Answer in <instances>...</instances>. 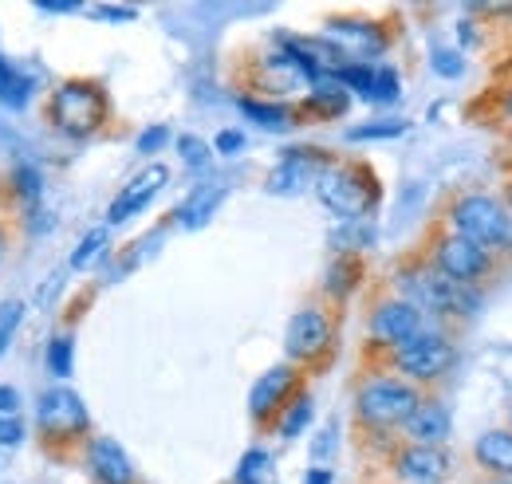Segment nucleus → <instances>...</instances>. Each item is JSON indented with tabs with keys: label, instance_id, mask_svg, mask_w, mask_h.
<instances>
[{
	"label": "nucleus",
	"instance_id": "1",
	"mask_svg": "<svg viewBox=\"0 0 512 484\" xmlns=\"http://www.w3.org/2000/svg\"><path fill=\"white\" fill-rule=\"evenodd\" d=\"M316 193H320L323 205L335 217H343V221H359L375 205V197H379L375 178L367 170H359V166H331V170H323L320 178H316Z\"/></svg>",
	"mask_w": 512,
	"mask_h": 484
},
{
	"label": "nucleus",
	"instance_id": "2",
	"mask_svg": "<svg viewBox=\"0 0 512 484\" xmlns=\"http://www.w3.org/2000/svg\"><path fill=\"white\" fill-rule=\"evenodd\" d=\"M103 119H107V95L95 83H64L52 99V122L64 134L87 138L103 126Z\"/></svg>",
	"mask_w": 512,
	"mask_h": 484
},
{
	"label": "nucleus",
	"instance_id": "3",
	"mask_svg": "<svg viewBox=\"0 0 512 484\" xmlns=\"http://www.w3.org/2000/svg\"><path fill=\"white\" fill-rule=\"evenodd\" d=\"M453 225H457V237L481 248H501L512 241L509 217L493 197H461L453 205Z\"/></svg>",
	"mask_w": 512,
	"mask_h": 484
},
{
	"label": "nucleus",
	"instance_id": "4",
	"mask_svg": "<svg viewBox=\"0 0 512 484\" xmlns=\"http://www.w3.org/2000/svg\"><path fill=\"white\" fill-rule=\"evenodd\" d=\"M414 410H418V394L402 382H390V378L363 386V394H359V414L371 425H402L410 422Z\"/></svg>",
	"mask_w": 512,
	"mask_h": 484
},
{
	"label": "nucleus",
	"instance_id": "5",
	"mask_svg": "<svg viewBox=\"0 0 512 484\" xmlns=\"http://www.w3.org/2000/svg\"><path fill=\"white\" fill-rule=\"evenodd\" d=\"M406 292L422 307H434V311H453V315H465L477 307V296L469 292V284H457L442 272H426V276H410L406 280ZM414 303V307H418Z\"/></svg>",
	"mask_w": 512,
	"mask_h": 484
},
{
	"label": "nucleus",
	"instance_id": "6",
	"mask_svg": "<svg viewBox=\"0 0 512 484\" xmlns=\"http://www.w3.org/2000/svg\"><path fill=\"white\" fill-rule=\"evenodd\" d=\"M398 366L414 378H438L453 366V347H449L442 335L434 331H422L418 339H410L406 347H398Z\"/></svg>",
	"mask_w": 512,
	"mask_h": 484
},
{
	"label": "nucleus",
	"instance_id": "7",
	"mask_svg": "<svg viewBox=\"0 0 512 484\" xmlns=\"http://www.w3.org/2000/svg\"><path fill=\"white\" fill-rule=\"evenodd\" d=\"M40 429L52 433V437H71V433H83L87 429V406L79 394L71 390H48L40 398Z\"/></svg>",
	"mask_w": 512,
	"mask_h": 484
},
{
	"label": "nucleus",
	"instance_id": "8",
	"mask_svg": "<svg viewBox=\"0 0 512 484\" xmlns=\"http://www.w3.org/2000/svg\"><path fill=\"white\" fill-rule=\"evenodd\" d=\"M489 268V252L481 244L465 241V237H449L438 244V272L457 280V284H473L477 276H485Z\"/></svg>",
	"mask_w": 512,
	"mask_h": 484
},
{
	"label": "nucleus",
	"instance_id": "9",
	"mask_svg": "<svg viewBox=\"0 0 512 484\" xmlns=\"http://www.w3.org/2000/svg\"><path fill=\"white\" fill-rule=\"evenodd\" d=\"M166 182H170V170H166V166H146V170H142V174H138V178H134V182H130L127 189H123V193L111 201L107 221H111V225H123V221H130L134 213H142V209H146V205L158 197V189H162Z\"/></svg>",
	"mask_w": 512,
	"mask_h": 484
},
{
	"label": "nucleus",
	"instance_id": "10",
	"mask_svg": "<svg viewBox=\"0 0 512 484\" xmlns=\"http://www.w3.org/2000/svg\"><path fill=\"white\" fill-rule=\"evenodd\" d=\"M371 327H375V335H379L383 343L406 347L410 339L422 335V315H418V307L410 300H390L375 311V323H371Z\"/></svg>",
	"mask_w": 512,
	"mask_h": 484
},
{
	"label": "nucleus",
	"instance_id": "11",
	"mask_svg": "<svg viewBox=\"0 0 512 484\" xmlns=\"http://www.w3.org/2000/svg\"><path fill=\"white\" fill-rule=\"evenodd\" d=\"M327 339H331L327 319H323L320 311L308 307V311H296L292 315L288 335H284V347H288L292 359H316L323 347H327Z\"/></svg>",
	"mask_w": 512,
	"mask_h": 484
},
{
	"label": "nucleus",
	"instance_id": "12",
	"mask_svg": "<svg viewBox=\"0 0 512 484\" xmlns=\"http://www.w3.org/2000/svg\"><path fill=\"white\" fill-rule=\"evenodd\" d=\"M398 473L410 484H442L449 477V457L438 445H414L398 457Z\"/></svg>",
	"mask_w": 512,
	"mask_h": 484
},
{
	"label": "nucleus",
	"instance_id": "13",
	"mask_svg": "<svg viewBox=\"0 0 512 484\" xmlns=\"http://www.w3.org/2000/svg\"><path fill=\"white\" fill-rule=\"evenodd\" d=\"M312 154H316V150H288V158L272 170L268 189H272V193H296L300 185L316 182L327 166H323L320 158H312Z\"/></svg>",
	"mask_w": 512,
	"mask_h": 484
},
{
	"label": "nucleus",
	"instance_id": "14",
	"mask_svg": "<svg viewBox=\"0 0 512 484\" xmlns=\"http://www.w3.org/2000/svg\"><path fill=\"white\" fill-rule=\"evenodd\" d=\"M87 457H91V469H95V477L103 484H134V465H130V457L123 453L119 441L95 437Z\"/></svg>",
	"mask_w": 512,
	"mask_h": 484
},
{
	"label": "nucleus",
	"instance_id": "15",
	"mask_svg": "<svg viewBox=\"0 0 512 484\" xmlns=\"http://www.w3.org/2000/svg\"><path fill=\"white\" fill-rule=\"evenodd\" d=\"M406 433L418 445H442L449 437V410L442 402H418V410L406 422Z\"/></svg>",
	"mask_w": 512,
	"mask_h": 484
},
{
	"label": "nucleus",
	"instance_id": "16",
	"mask_svg": "<svg viewBox=\"0 0 512 484\" xmlns=\"http://www.w3.org/2000/svg\"><path fill=\"white\" fill-rule=\"evenodd\" d=\"M292 382H296V374L288 370V366H276V370H268L260 382L253 386V398H249V410H253V418H268L276 406H280V398L292 390Z\"/></svg>",
	"mask_w": 512,
	"mask_h": 484
},
{
	"label": "nucleus",
	"instance_id": "17",
	"mask_svg": "<svg viewBox=\"0 0 512 484\" xmlns=\"http://www.w3.org/2000/svg\"><path fill=\"white\" fill-rule=\"evenodd\" d=\"M473 453H477V461H481L489 473L512 477V433H505V429H489V433H481Z\"/></svg>",
	"mask_w": 512,
	"mask_h": 484
},
{
	"label": "nucleus",
	"instance_id": "18",
	"mask_svg": "<svg viewBox=\"0 0 512 484\" xmlns=\"http://www.w3.org/2000/svg\"><path fill=\"white\" fill-rule=\"evenodd\" d=\"M221 197H225V185H205V189H197L190 201L182 205V225L186 229H197V225H205L209 217H213V209L221 205Z\"/></svg>",
	"mask_w": 512,
	"mask_h": 484
},
{
	"label": "nucleus",
	"instance_id": "19",
	"mask_svg": "<svg viewBox=\"0 0 512 484\" xmlns=\"http://www.w3.org/2000/svg\"><path fill=\"white\" fill-rule=\"evenodd\" d=\"M331 40H343V44L359 48V56L383 52V36L371 24H331Z\"/></svg>",
	"mask_w": 512,
	"mask_h": 484
},
{
	"label": "nucleus",
	"instance_id": "20",
	"mask_svg": "<svg viewBox=\"0 0 512 484\" xmlns=\"http://www.w3.org/2000/svg\"><path fill=\"white\" fill-rule=\"evenodd\" d=\"M28 91H32V83L12 63L0 60V103L4 107H24L28 103Z\"/></svg>",
	"mask_w": 512,
	"mask_h": 484
},
{
	"label": "nucleus",
	"instance_id": "21",
	"mask_svg": "<svg viewBox=\"0 0 512 484\" xmlns=\"http://www.w3.org/2000/svg\"><path fill=\"white\" fill-rule=\"evenodd\" d=\"M107 241H111V233L107 229H91L83 241H79V248H75V256H71V268H91L103 252H107Z\"/></svg>",
	"mask_w": 512,
	"mask_h": 484
},
{
	"label": "nucleus",
	"instance_id": "22",
	"mask_svg": "<svg viewBox=\"0 0 512 484\" xmlns=\"http://www.w3.org/2000/svg\"><path fill=\"white\" fill-rule=\"evenodd\" d=\"M241 111L256 119L260 126H268V130H280V126H288V111L284 107H268V103H256V99H241Z\"/></svg>",
	"mask_w": 512,
	"mask_h": 484
},
{
	"label": "nucleus",
	"instance_id": "23",
	"mask_svg": "<svg viewBox=\"0 0 512 484\" xmlns=\"http://www.w3.org/2000/svg\"><path fill=\"white\" fill-rule=\"evenodd\" d=\"M20 319H24V303H20V300L0 303V355L8 351V343H12L16 327H20Z\"/></svg>",
	"mask_w": 512,
	"mask_h": 484
},
{
	"label": "nucleus",
	"instance_id": "24",
	"mask_svg": "<svg viewBox=\"0 0 512 484\" xmlns=\"http://www.w3.org/2000/svg\"><path fill=\"white\" fill-rule=\"evenodd\" d=\"M398 99V75L390 67H375V83H371V103H394Z\"/></svg>",
	"mask_w": 512,
	"mask_h": 484
},
{
	"label": "nucleus",
	"instance_id": "25",
	"mask_svg": "<svg viewBox=\"0 0 512 484\" xmlns=\"http://www.w3.org/2000/svg\"><path fill=\"white\" fill-rule=\"evenodd\" d=\"M402 130H406V122H371V126H355L347 138L351 142H367V138H394Z\"/></svg>",
	"mask_w": 512,
	"mask_h": 484
},
{
	"label": "nucleus",
	"instance_id": "26",
	"mask_svg": "<svg viewBox=\"0 0 512 484\" xmlns=\"http://www.w3.org/2000/svg\"><path fill=\"white\" fill-rule=\"evenodd\" d=\"M71 347H75V343H71V339H64V335H60V339L48 347V366H52V374H60V378H67V374H71Z\"/></svg>",
	"mask_w": 512,
	"mask_h": 484
},
{
	"label": "nucleus",
	"instance_id": "27",
	"mask_svg": "<svg viewBox=\"0 0 512 484\" xmlns=\"http://www.w3.org/2000/svg\"><path fill=\"white\" fill-rule=\"evenodd\" d=\"M308 418H312V402H308V398H300V402L288 410V418L280 422V433H284V437H296V433L308 425Z\"/></svg>",
	"mask_w": 512,
	"mask_h": 484
},
{
	"label": "nucleus",
	"instance_id": "28",
	"mask_svg": "<svg viewBox=\"0 0 512 484\" xmlns=\"http://www.w3.org/2000/svg\"><path fill=\"white\" fill-rule=\"evenodd\" d=\"M268 473V453H245V461H241V484H260V477Z\"/></svg>",
	"mask_w": 512,
	"mask_h": 484
},
{
	"label": "nucleus",
	"instance_id": "29",
	"mask_svg": "<svg viewBox=\"0 0 512 484\" xmlns=\"http://www.w3.org/2000/svg\"><path fill=\"white\" fill-rule=\"evenodd\" d=\"M312 107H320L327 115H343V111H347V95L335 91V87H320V91L312 95Z\"/></svg>",
	"mask_w": 512,
	"mask_h": 484
},
{
	"label": "nucleus",
	"instance_id": "30",
	"mask_svg": "<svg viewBox=\"0 0 512 484\" xmlns=\"http://www.w3.org/2000/svg\"><path fill=\"white\" fill-rule=\"evenodd\" d=\"M434 71L446 75V79H457L465 71V63L457 60V52H434Z\"/></svg>",
	"mask_w": 512,
	"mask_h": 484
},
{
	"label": "nucleus",
	"instance_id": "31",
	"mask_svg": "<svg viewBox=\"0 0 512 484\" xmlns=\"http://www.w3.org/2000/svg\"><path fill=\"white\" fill-rule=\"evenodd\" d=\"M166 138H170V130H166V126H150V130L138 138V154H154Z\"/></svg>",
	"mask_w": 512,
	"mask_h": 484
},
{
	"label": "nucleus",
	"instance_id": "32",
	"mask_svg": "<svg viewBox=\"0 0 512 484\" xmlns=\"http://www.w3.org/2000/svg\"><path fill=\"white\" fill-rule=\"evenodd\" d=\"M178 146H182V154H186V162H190V166H205V162H209L205 142H197V138H182Z\"/></svg>",
	"mask_w": 512,
	"mask_h": 484
},
{
	"label": "nucleus",
	"instance_id": "33",
	"mask_svg": "<svg viewBox=\"0 0 512 484\" xmlns=\"http://www.w3.org/2000/svg\"><path fill=\"white\" fill-rule=\"evenodd\" d=\"M241 146H245V134H237V130H221L217 134V150L221 154H237Z\"/></svg>",
	"mask_w": 512,
	"mask_h": 484
},
{
	"label": "nucleus",
	"instance_id": "34",
	"mask_svg": "<svg viewBox=\"0 0 512 484\" xmlns=\"http://www.w3.org/2000/svg\"><path fill=\"white\" fill-rule=\"evenodd\" d=\"M24 441V429L12 418H0V445H20Z\"/></svg>",
	"mask_w": 512,
	"mask_h": 484
},
{
	"label": "nucleus",
	"instance_id": "35",
	"mask_svg": "<svg viewBox=\"0 0 512 484\" xmlns=\"http://www.w3.org/2000/svg\"><path fill=\"white\" fill-rule=\"evenodd\" d=\"M91 16H103V20H134L138 12H134V8H115V4H99V8H91Z\"/></svg>",
	"mask_w": 512,
	"mask_h": 484
},
{
	"label": "nucleus",
	"instance_id": "36",
	"mask_svg": "<svg viewBox=\"0 0 512 484\" xmlns=\"http://www.w3.org/2000/svg\"><path fill=\"white\" fill-rule=\"evenodd\" d=\"M16 406H20V394L12 386H0V418L4 414H16Z\"/></svg>",
	"mask_w": 512,
	"mask_h": 484
},
{
	"label": "nucleus",
	"instance_id": "37",
	"mask_svg": "<svg viewBox=\"0 0 512 484\" xmlns=\"http://www.w3.org/2000/svg\"><path fill=\"white\" fill-rule=\"evenodd\" d=\"M36 170H28V166H24V170H20V193H24V197H28V201H36Z\"/></svg>",
	"mask_w": 512,
	"mask_h": 484
},
{
	"label": "nucleus",
	"instance_id": "38",
	"mask_svg": "<svg viewBox=\"0 0 512 484\" xmlns=\"http://www.w3.org/2000/svg\"><path fill=\"white\" fill-rule=\"evenodd\" d=\"M304 484H331V473H327V469H312Z\"/></svg>",
	"mask_w": 512,
	"mask_h": 484
},
{
	"label": "nucleus",
	"instance_id": "39",
	"mask_svg": "<svg viewBox=\"0 0 512 484\" xmlns=\"http://www.w3.org/2000/svg\"><path fill=\"white\" fill-rule=\"evenodd\" d=\"M505 111L512 115V91H509V99H505Z\"/></svg>",
	"mask_w": 512,
	"mask_h": 484
},
{
	"label": "nucleus",
	"instance_id": "40",
	"mask_svg": "<svg viewBox=\"0 0 512 484\" xmlns=\"http://www.w3.org/2000/svg\"><path fill=\"white\" fill-rule=\"evenodd\" d=\"M4 248H8V241H4V233H0V256H4Z\"/></svg>",
	"mask_w": 512,
	"mask_h": 484
},
{
	"label": "nucleus",
	"instance_id": "41",
	"mask_svg": "<svg viewBox=\"0 0 512 484\" xmlns=\"http://www.w3.org/2000/svg\"><path fill=\"white\" fill-rule=\"evenodd\" d=\"M509 201H512V193H509Z\"/></svg>",
	"mask_w": 512,
	"mask_h": 484
}]
</instances>
